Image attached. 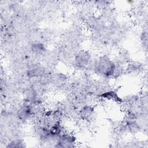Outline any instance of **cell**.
<instances>
[{"label": "cell", "mask_w": 148, "mask_h": 148, "mask_svg": "<svg viewBox=\"0 0 148 148\" xmlns=\"http://www.w3.org/2000/svg\"><path fill=\"white\" fill-rule=\"evenodd\" d=\"M92 69L98 75L104 78L114 77L116 70V64L106 55L99 57L92 63Z\"/></svg>", "instance_id": "1"}, {"label": "cell", "mask_w": 148, "mask_h": 148, "mask_svg": "<svg viewBox=\"0 0 148 148\" xmlns=\"http://www.w3.org/2000/svg\"><path fill=\"white\" fill-rule=\"evenodd\" d=\"M73 62L75 66L79 69H86L92 65L91 55L86 50L78 51L74 57Z\"/></svg>", "instance_id": "2"}, {"label": "cell", "mask_w": 148, "mask_h": 148, "mask_svg": "<svg viewBox=\"0 0 148 148\" xmlns=\"http://www.w3.org/2000/svg\"><path fill=\"white\" fill-rule=\"evenodd\" d=\"M76 138L74 135L68 132H62L58 140L54 145L56 147H73L75 146Z\"/></svg>", "instance_id": "3"}, {"label": "cell", "mask_w": 148, "mask_h": 148, "mask_svg": "<svg viewBox=\"0 0 148 148\" xmlns=\"http://www.w3.org/2000/svg\"><path fill=\"white\" fill-rule=\"evenodd\" d=\"M46 72V68L39 63L30 65L26 71V75L29 79L39 78Z\"/></svg>", "instance_id": "4"}, {"label": "cell", "mask_w": 148, "mask_h": 148, "mask_svg": "<svg viewBox=\"0 0 148 148\" xmlns=\"http://www.w3.org/2000/svg\"><path fill=\"white\" fill-rule=\"evenodd\" d=\"M79 115L83 120L91 121L95 117V110L92 106L85 105L80 108L79 112Z\"/></svg>", "instance_id": "5"}, {"label": "cell", "mask_w": 148, "mask_h": 148, "mask_svg": "<svg viewBox=\"0 0 148 148\" xmlns=\"http://www.w3.org/2000/svg\"><path fill=\"white\" fill-rule=\"evenodd\" d=\"M99 97L102 99L111 101L117 103H121L123 102V99L119 95L117 92L114 90H108L101 92Z\"/></svg>", "instance_id": "6"}, {"label": "cell", "mask_w": 148, "mask_h": 148, "mask_svg": "<svg viewBox=\"0 0 148 148\" xmlns=\"http://www.w3.org/2000/svg\"><path fill=\"white\" fill-rule=\"evenodd\" d=\"M32 114V108L28 104H25L21 106L17 112V118L21 121H25L29 119Z\"/></svg>", "instance_id": "7"}, {"label": "cell", "mask_w": 148, "mask_h": 148, "mask_svg": "<svg viewBox=\"0 0 148 148\" xmlns=\"http://www.w3.org/2000/svg\"><path fill=\"white\" fill-rule=\"evenodd\" d=\"M67 80V77L62 73H56L52 74V83L57 86H62Z\"/></svg>", "instance_id": "8"}, {"label": "cell", "mask_w": 148, "mask_h": 148, "mask_svg": "<svg viewBox=\"0 0 148 148\" xmlns=\"http://www.w3.org/2000/svg\"><path fill=\"white\" fill-rule=\"evenodd\" d=\"M31 50L32 53L36 56H42L46 51V48L44 44L36 42L31 45Z\"/></svg>", "instance_id": "9"}, {"label": "cell", "mask_w": 148, "mask_h": 148, "mask_svg": "<svg viewBox=\"0 0 148 148\" xmlns=\"http://www.w3.org/2000/svg\"><path fill=\"white\" fill-rule=\"evenodd\" d=\"M142 64L137 61L129 62L125 68V72L128 73H136L142 69Z\"/></svg>", "instance_id": "10"}, {"label": "cell", "mask_w": 148, "mask_h": 148, "mask_svg": "<svg viewBox=\"0 0 148 148\" xmlns=\"http://www.w3.org/2000/svg\"><path fill=\"white\" fill-rule=\"evenodd\" d=\"M5 147L10 148H20L25 147V146L24 145V143L23 140L20 139H17L9 142V143H8Z\"/></svg>", "instance_id": "11"}, {"label": "cell", "mask_w": 148, "mask_h": 148, "mask_svg": "<svg viewBox=\"0 0 148 148\" xmlns=\"http://www.w3.org/2000/svg\"><path fill=\"white\" fill-rule=\"evenodd\" d=\"M140 40L142 45L147 48V34L146 31H143L140 35Z\"/></svg>", "instance_id": "12"}]
</instances>
